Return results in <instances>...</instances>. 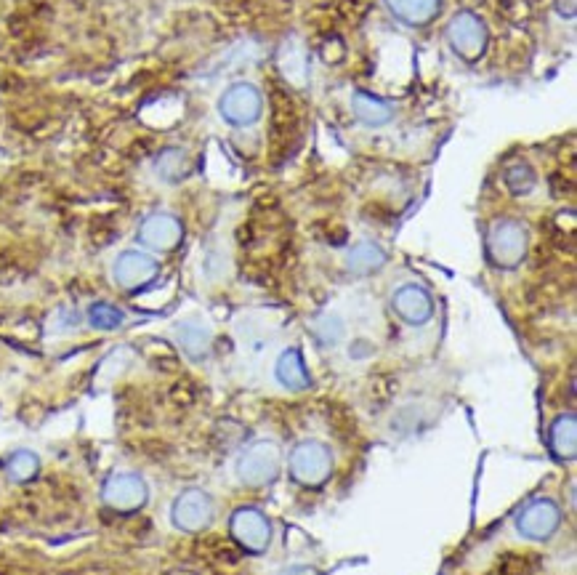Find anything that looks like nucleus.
<instances>
[{
    "label": "nucleus",
    "instance_id": "nucleus-25",
    "mask_svg": "<svg viewBox=\"0 0 577 575\" xmlns=\"http://www.w3.org/2000/svg\"><path fill=\"white\" fill-rule=\"evenodd\" d=\"M282 575H317V570L314 568H306V565H296V568L285 570Z\"/></svg>",
    "mask_w": 577,
    "mask_h": 575
},
{
    "label": "nucleus",
    "instance_id": "nucleus-23",
    "mask_svg": "<svg viewBox=\"0 0 577 575\" xmlns=\"http://www.w3.org/2000/svg\"><path fill=\"white\" fill-rule=\"evenodd\" d=\"M506 187L514 195H527L535 187V171L527 163H514L506 168Z\"/></svg>",
    "mask_w": 577,
    "mask_h": 575
},
{
    "label": "nucleus",
    "instance_id": "nucleus-17",
    "mask_svg": "<svg viewBox=\"0 0 577 575\" xmlns=\"http://www.w3.org/2000/svg\"><path fill=\"white\" fill-rule=\"evenodd\" d=\"M386 251L373 240H359L357 245H351L346 253V269L354 275H373L386 264Z\"/></svg>",
    "mask_w": 577,
    "mask_h": 575
},
{
    "label": "nucleus",
    "instance_id": "nucleus-8",
    "mask_svg": "<svg viewBox=\"0 0 577 575\" xmlns=\"http://www.w3.org/2000/svg\"><path fill=\"white\" fill-rule=\"evenodd\" d=\"M104 504L115 509V512H136L141 506L147 504L149 488L147 482L141 480L139 474L133 472H117L107 477L102 488Z\"/></svg>",
    "mask_w": 577,
    "mask_h": 575
},
{
    "label": "nucleus",
    "instance_id": "nucleus-11",
    "mask_svg": "<svg viewBox=\"0 0 577 575\" xmlns=\"http://www.w3.org/2000/svg\"><path fill=\"white\" fill-rule=\"evenodd\" d=\"M229 528H232L234 541L242 549H248V552H264L266 546H269V538H272V528H269V520L264 517V512L250 509V506L237 509L232 514Z\"/></svg>",
    "mask_w": 577,
    "mask_h": 575
},
{
    "label": "nucleus",
    "instance_id": "nucleus-10",
    "mask_svg": "<svg viewBox=\"0 0 577 575\" xmlns=\"http://www.w3.org/2000/svg\"><path fill=\"white\" fill-rule=\"evenodd\" d=\"M181 237H184L181 221L176 219L173 213L165 211L149 213L139 227V243L144 245V248H149V251L157 253L173 251V248L181 243Z\"/></svg>",
    "mask_w": 577,
    "mask_h": 575
},
{
    "label": "nucleus",
    "instance_id": "nucleus-6",
    "mask_svg": "<svg viewBox=\"0 0 577 575\" xmlns=\"http://www.w3.org/2000/svg\"><path fill=\"white\" fill-rule=\"evenodd\" d=\"M157 275H160V264L147 251H123L112 264V280H115L117 288L128 293L152 285Z\"/></svg>",
    "mask_w": 577,
    "mask_h": 575
},
{
    "label": "nucleus",
    "instance_id": "nucleus-18",
    "mask_svg": "<svg viewBox=\"0 0 577 575\" xmlns=\"http://www.w3.org/2000/svg\"><path fill=\"white\" fill-rule=\"evenodd\" d=\"M192 171V160L179 147H168L155 158V174L168 184H179L181 179H187Z\"/></svg>",
    "mask_w": 577,
    "mask_h": 575
},
{
    "label": "nucleus",
    "instance_id": "nucleus-2",
    "mask_svg": "<svg viewBox=\"0 0 577 575\" xmlns=\"http://www.w3.org/2000/svg\"><path fill=\"white\" fill-rule=\"evenodd\" d=\"M445 38L450 51L468 64L479 62L484 56V51H487V46H490L487 24H484L476 14H471V11H461V14H455L453 19H450V24H447L445 30Z\"/></svg>",
    "mask_w": 577,
    "mask_h": 575
},
{
    "label": "nucleus",
    "instance_id": "nucleus-14",
    "mask_svg": "<svg viewBox=\"0 0 577 575\" xmlns=\"http://www.w3.org/2000/svg\"><path fill=\"white\" fill-rule=\"evenodd\" d=\"M351 112L367 128H381L394 120V107L381 96L362 91V88L351 91Z\"/></svg>",
    "mask_w": 577,
    "mask_h": 575
},
{
    "label": "nucleus",
    "instance_id": "nucleus-9",
    "mask_svg": "<svg viewBox=\"0 0 577 575\" xmlns=\"http://www.w3.org/2000/svg\"><path fill=\"white\" fill-rule=\"evenodd\" d=\"M562 525V509L551 498H538L532 501L516 520V530L522 533L524 538H532V541H543V538H551Z\"/></svg>",
    "mask_w": 577,
    "mask_h": 575
},
{
    "label": "nucleus",
    "instance_id": "nucleus-15",
    "mask_svg": "<svg viewBox=\"0 0 577 575\" xmlns=\"http://www.w3.org/2000/svg\"><path fill=\"white\" fill-rule=\"evenodd\" d=\"M274 376L280 381L285 389L290 392H304L312 384V376L306 371L304 355L298 352V349H285L280 357H277V363H274Z\"/></svg>",
    "mask_w": 577,
    "mask_h": 575
},
{
    "label": "nucleus",
    "instance_id": "nucleus-4",
    "mask_svg": "<svg viewBox=\"0 0 577 575\" xmlns=\"http://www.w3.org/2000/svg\"><path fill=\"white\" fill-rule=\"evenodd\" d=\"M330 472H333V453L325 442L306 440L290 453V474H293V480L306 485V488L322 485L330 477Z\"/></svg>",
    "mask_w": 577,
    "mask_h": 575
},
{
    "label": "nucleus",
    "instance_id": "nucleus-3",
    "mask_svg": "<svg viewBox=\"0 0 577 575\" xmlns=\"http://www.w3.org/2000/svg\"><path fill=\"white\" fill-rule=\"evenodd\" d=\"M282 466V453L277 448V442L261 440L253 442L240 458H237V480L242 485H250V488H261V485H269V482L277 480Z\"/></svg>",
    "mask_w": 577,
    "mask_h": 575
},
{
    "label": "nucleus",
    "instance_id": "nucleus-24",
    "mask_svg": "<svg viewBox=\"0 0 577 575\" xmlns=\"http://www.w3.org/2000/svg\"><path fill=\"white\" fill-rule=\"evenodd\" d=\"M556 11L567 16V19H572V16H575V0H556Z\"/></svg>",
    "mask_w": 577,
    "mask_h": 575
},
{
    "label": "nucleus",
    "instance_id": "nucleus-5",
    "mask_svg": "<svg viewBox=\"0 0 577 575\" xmlns=\"http://www.w3.org/2000/svg\"><path fill=\"white\" fill-rule=\"evenodd\" d=\"M264 112V94L253 83H234L219 99V115L234 128H248L258 123Z\"/></svg>",
    "mask_w": 577,
    "mask_h": 575
},
{
    "label": "nucleus",
    "instance_id": "nucleus-20",
    "mask_svg": "<svg viewBox=\"0 0 577 575\" xmlns=\"http://www.w3.org/2000/svg\"><path fill=\"white\" fill-rule=\"evenodd\" d=\"M40 472V458L32 450H16L6 461V477L16 485L35 480Z\"/></svg>",
    "mask_w": 577,
    "mask_h": 575
},
{
    "label": "nucleus",
    "instance_id": "nucleus-16",
    "mask_svg": "<svg viewBox=\"0 0 577 575\" xmlns=\"http://www.w3.org/2000/svg\"><path fill=\"white\" fill-rule=\"evenodd\" d=\"M386 6L407 27H426L439 14L442 0H386Z\"/></svg>",
    "mask_w": 577,
    "mask_h": 575
},
{
    "label": "nucleus",
    "instance_id": "nucleus-13",
    "mask_svg": "<svg viewBox=\"0 0 577 575\" xmlns=\"http://www.w3.org/2000/svg\"><path fill=\"white\" fill-rule=\"evenodd\" d=\"M173 336H176V344L181 347V352L192 357V360H203L211 352L213 328L205 320H200V317H189V320L176 323Z\"/></svg>",
    "mask_w": 577,
    "mask_h": 575
},
{
    "label": "nucleus",
    "instance_id": "nucleus-21",
    "mask_svg": "<svg viewBox=\"0 0 577 575\" xmlns=\"http://www.w3.org/2000/svg\"><path fill=\"white\" fill-rule=\"evenodd\" d=\"M123 323V309H117L110 301H96L88 307V325L96 331H117Z\"/></svg>",
    "mask_w": 577,
    "mask_h": 575
},
{
    "label": "nucleus",
    "instance_id": "nucleus-22",
    "mask_svg": "<svg viewBox=\"0 0 577 575\" xmlns=\"http://www.w3.org/2000/svg\"><path fill=\"white\" fill-rule=\"evenodd\" d=\"M314 336H317L322 347H338L346 336L344 320L336 312H325V315L314 320Z\"/></svg>",
    "mask_w": 577,
    "mask_h": 575
},
{
    "label": "nucleus",
    "instance_id": "nucleus-19",
    "mask_svg": "<svg viewBox=\"0 0 577 575\" xmlns=\"http://www.w3.org/2000/svg\"><path fill=\"white\" fill-rule=\"evenodd\" d=\"M551 448L559 458H575L577 453V418L575 413H564L551 426Z\"/></svg>",
    "mask_w": 577,
    "mask_h": 575
},
{
    "label": "nucleus",
    "instance_id": "nucleus-12",
    "mask_svg": "<svg viewBox=\"0 0 577 575\" xmlns=\"http://www.w3.org/2000/svg\"><path fill=\"white\" fill-rule=\"evenodd\" d=\"M391 307L397 312V317L407 325H426L434 315V299L423 285L405 283L399 285L394 296H391Z\"/></svg>",
    "mask_w": 577,
    "mask_h": 575
},
{
    "label": "nucleus",
    "instance_id": "nucleus-7",
    "mask_svg": "<svg viewBox=\"0 0 577 575\" xmlns=\"http://www.w3.org/2000/svg\"><path fill=\"white\" fill-rule=\"evenodd\" d=\"M213 514H216V506H213V498L200 488L184 490L171 506V520L173 525L184 533H197V530H205L213 522Z\"/></svg>",
    "mask_w": 577,
    "mask_h": 575
},
{
    "label": "nucleus",
    "instance_id": "nucleus-1",
    "mask_svg": "<svg viewBox=\"0 0 577 575\" xmlns=\"http://www.w3.org/2000/svg\"><path fill=\"white\" fill-rule=\"evenodd\" d=\"M527 245H530V235H527V227L522 221L498 219L492 221V227L487 229V256L495 267H519L527 256Z\"/></svg>",
    "mask_w": 577,
    "mask_h": 575
}]
</instances>
